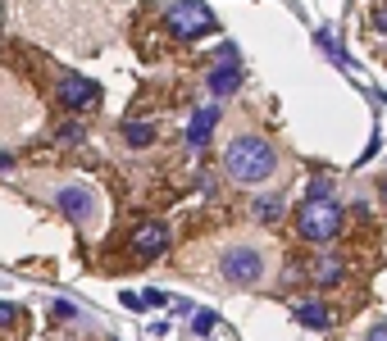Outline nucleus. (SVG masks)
<instances>
[{
	"label": "nucleus",
	"instance_id": "ddd939ff",
	"mask_svg": "<svg viewBox=\"0 0 387 341\" xmlns=\"http://www.w3.org/2000/svg\"><path fill=\"white\" fill-rule=\"evenodd\" d=\"M255 219H260V223H278V219H283V196L255 200Z\"/></svg>",
	"mask_w": 387,
	"mask_h": 341
},
{
	"label": "nucleus",
	"instance_id": "6ab92c4d",
	"mask_svg": "<svg viewBox=\"0 0 387 341\" xmlns=\"http://www.w3.org/2000/svg\"><path fill=\"white\" fill-rule=\"evenodd\" d=\"M9 164H14V160H9V155H0V173H5V169H9Z\"/></svg>",
	"mask_w": 387,
	"mask_h": 341
},
{
	"label": "nucleus",
	"instance_id": "9b49d317",
	"mask_svg": "<svg viewBox=\"0 0 387 341\" xmlns=\"http://www.w3.org/2000/svg\"><path fill=\"white\" fill-rule=\"evenodd\" d=\"M123 141H128V146H151L155 141V128H151V123L128 119V123H123Z\"/></svg>",
	"mask_w": 387,
	"mask_h": 341
},
{
	"label": "nucleus",
	"instance_id": "7ed1b4c3",
	"mask_svg": "<svg viewBox=\"0 0 387 341\" xmlns=\"http://www.w3.org/2000/svg\"><path fill=\"white\" fill-rule=\"evenodd\" d=\"M215 9L201 5V0H178V5L164 9V32L173 37V41H196V37L215 32Z\"/></svg>",
	"mask_w": 387,
	"mask_h": 341
},
{
	"label": "nucleus",
	"instance_id": "dca6fc26",
	"mask_svg": "<svg viewBox=\"0 0 387 341\" xmlns=\"http://www.w3.org/2000/svg\"><path fill=\"white\" fill-rule=\"evenodd\" d=\"M14 323H18V309L9 300H0V328H14Z\"/></svg>",
	"mask_w": 387,
	"mask_h": 341
},
{
	"label": "nucleus",
	"instance_id": "1a4fd4ad",
	"mask_svg": "<svg viewBox=\"0 0 387 341\" xmlns=\"http://www.w3.org/2000/svg\"><path fill=\"white\" fill-rule=\"evenodd\" d=\"M215 123H219L215 110H196V114H191V128H187V146H191V150H205V146H210Z\"/></svg>",
	"mask_w": 387,
	"mask_h": 341
},
{
	"label": "nucleus",
	"instance_id": "20e7f679",
	"mask_svg": "<svg viewBox=\"0 0 387 341\" xmlns=\"http://www.w3.org/2000/svg\"><path fill=\"white\" fill-rule=\"evenodd\" d=\"M219 273H224L228 282H237V287H250V282L265 278V259L250 246H228L224 259H219Z\"/></svg>",
	"mask_w": 387,
	"mask_h": 341
},
{
	"label": "nucleus",
	"instance_id": "423d86ee",
	"mask_svg": "<svg viewBox=\"0 0 387 341\" xmlns=\"http://www.w3.org/2000/svg\"><path fill=\"white\" fill-rule=\"evenodd\" d=\"M241 64H237V51L232 46H224V60H219L215 68H210V96H232V91H241Z\"/></svg>",
	"mask_w": 387,
	"mask_h": 341
},
{
	"label": "nucleus",
	"instance_id": "39448f33",
	"mask_svg": "<svg viewBox=\"0 0 387 341\" xmlns=\"http://www.w3.org/2000/svg\"><path fill=\"white\" fill-rule=\"evenodd\" d=\"M164 250H169V228H164V223H141V228L128 237V255L137 259V264L164 255Z\"/></svg>",
	"mask_w": 387,
	"mask_h": 341
},
{
	"label": "nucleus",
	"instance_id": "f8f14e48",
	"mask_svg": "<svg viewBox=\"0 0 387 341\" xmlns=\"http://www.w3.org/2000/svg\"><path fill=\"white\" fill-rule=\"evenodd\" d=\"M310 282H324V287L342 282V264H337V259H319V264L310 269Z\"/></svg>",
	"mask_w": 387,
	"mask_h": 341
},
{
	"label": "nucleus",
	"instance_id": "2eb2a0df",
	"mask_svg": "<svg viewBox=\"0 0 387 341\" xmlns=\"http://www.w3.org/2000/svg\"><path fill=\"white\" fill-rule=\"evenodd\" d=\"M315 41H319V46H324V51H328V55H333V60H337V64H346V51H342V46H337V37H333V32H319V37H315Z\"/></svg>",
	"mask_w": 387,
	"mask_h": 341
},
{
	"label": "nucleus",
	"instance_id": "0eeeda50",
	"mask_svg": "<svg viewBox=\"0 0 387 341\" xmlns=\"http://www.w3.org/2000/svg\"><path fill=\"white\" fill-rule=\"evenodd\" d=\"M96 96H101V86H96L91 77H82V73H60V101L69 105V110H87V105H96Z\"/></svg>",
	"mask_w": 387,
	"mask_h": 341
},
{
	"label": "nucleus",
	"instance_id": "6e6552de",
	"mask_svg": "<svg viewBox=\"0 0 387 341\" xmlns=\"http://www.w3.org/2000/svg\"><path fill=\"white\" fill-rule=\"evenodd\" d=\"M55 205H60V214H64L69 223H87V219L96 214V196H91L87 187H64L60 196H55Z\"/></svg>",
	"mask_w": 387,
	"mask_h": 341
},
{
	"label": "nucleus",
	"instance_id": "9d476101",
	"mask_svg": "<svg viewBox=\"0 0 387 341\" xmlns=\"http://www.w3.org/2000/svg\"><path fill=\"white\" fill-rule=\"evenodd\" d=\"M296 319H301L305 328H319V333H328V328L337 323V314L324 305V300H305V305H296Z\"/></svg>",
	"mask_w": 387,
	"mask_h": 341
},
{
	"label": "nucleus",
	"instance_id": "aec40b11",
	"mask_svg": "<svg viewBox=\"0 0 387 341\" xmlns=\"http://www.w3.org/2000/svg\"><path fill=\"white\" fill-rule=\"evenodd\" d=\"M383 200H387V178H383Z\"/></svg>",
	"mask_w": 387,
	"mask_h": 341
},
{
	"label": "nucleus",
	"instance_id": "4468645a",
	"mask_svg": "<svg viewBox=\"0 0 387 341\" xmlns=\"http://www.w3.org/2000/svg\"><path fill=\"white\" fill-rule=\"evenodd\" d=\"M191 328H196L201 337H210L219 328V314H215V309H196V323H191Z\"/></svg>",
	"mask_w": 387,
	"mask_h": 341
},
{
	"label": "nucleus",
	"instance_id": "f257e3e1",
	"mask_svg": "<svg viewBox=\"0 0 387 341\" xmlns=\"http://www.w3.org/2000/svg\"><path fill=\"white\" fill-rule=\"evenodd\" d=\"M224 169H228V178H232V182H241V187H260V182L274 178L278 155H274V146H269L265 136L241 132V136H232V141H228V150H224Z\"/></svg>",
	"mask_w": 387,
	"mask_h": 341
},
{
	"label": "nucleus",
	"instance_id": "f3484780",
	"mask_svg": "<svg viewBox=\"0 0 387 341\" xmlns=\"http://www.w3.org/2000/svg\"><path fill=\"white\" fill-rule=\"evenodd\" d=\"M77 136H82V128H77V123H64V128H60V141H77Z\"/></svg>",
	"mask_w": 387,
	"mask_h": 341
},
{
	"label": "nucleus",
	"instance_id": "a211bd4d",
	"mask_svg": "<svg viewBox=\"0 0 387 341\" xmlns=\"http://www.w3.org/2000/svg\"><path fill=\"white\" fill-rule=\"evenodd\" d=\"M364 341H387V323H374V328H369V337H364Z\"/></svg>",
	"mask_w": 387,
	"mask_h": 341
},
{
	"label": "nucleus",
	"instance_id": "f03ea898",
	"mask_svg": "<svg viewBox=\"0 0 387 341\" xmlns=\"http://www.w3.org/2000/svg\"><path fill=\"white\" fill-rule=\"evenodd\" d=\"M296 228H301L305 241L324 246V241H333L337 232H342V205L328 200L324 191H319V196H310L301 210H296Z\"/></svg>",
	"mask_w": 387,
	"mask_h": 341
}]
</instances>
